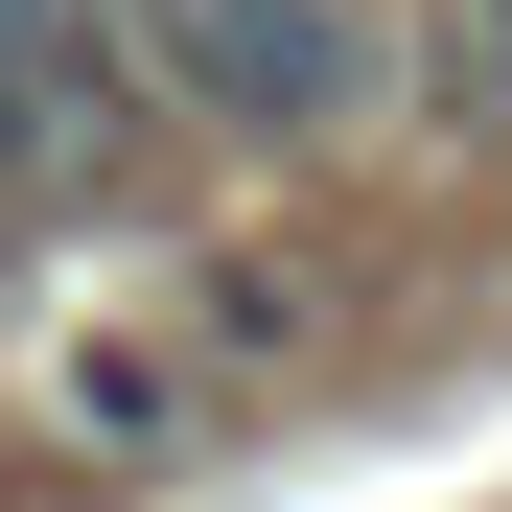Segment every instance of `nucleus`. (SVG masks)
<instances>
[{"mask_svg": "<svg viewBox=\"0 0 512 512\" xmlns=\"http://www.w3.org/2000/svg\"><path fill=\"white\" fill-rule=\"evenodd\" d=\"M140 94L187 140H326L373 117V0H117Z\"/></svg>", "mask_w": 512, "mask_h": 512, "instance_id": "1", "label": "nucleus"}, {"mask_svg": "<svg viewBox=\"0 0 512 512\" xmlns=\"http://www.w3.org/2000/svg\"><path fill=\"white\" fill-rule=\"evenodd\" d=\"M117 140H140L117 0H0V233L70 210V187H117Z\"/></svg>", "mask_w": 512, "mask_h": 512, "instance_id": "2", "label": "nucleus"}, {"mask_svg": "<svg viewBox=\"0 0 512 512\" xmlns=\"http://www.w3.org/2000/svg\"><path fill=\"white\" fill-rule=\"evenodd\" d=\"M443 47H466V70H443V94H466V117H512V0H466V24H443Z\"/></svg>", "mask_w": 512, "mask_h": 512, "instance_id": "3", "label": "nucleus"}]
</instances>
